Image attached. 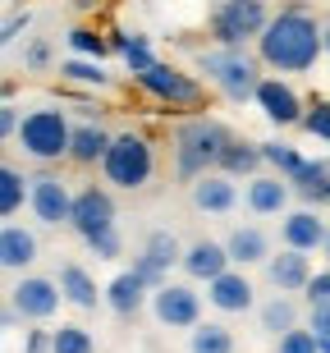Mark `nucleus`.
I'll use <instances>...</instances> for the list:
<instances>
[{
	"label": "nucleus",
	"instance_id": "f257e3e1",
	"mask_svg": "<svg viewBox=\"0 0 330 353\" xmlns=\"http://www.w3.org/2000/svg\"><path fill=\"white\" fill-rule=\"evenodd\" d=\"M326 55V23H317V14L303 5L271 14L266 32L257 37V60L276 74H307Z\"/></svg>",
	"mask_w": 330,
	"mask_h": 353
},
{
	"label": "nucleus",
	"instance_id": "f03ea898",
	"mask_svg": "<svg viewBox=\"0 0 330 353\" xmlns=\"http://www.w3.org/2000/svg\"><path fill=\"white\" fill-rule=\"evenodd\" d=\"M234 143L229 138V129H225L220 119H184L179 129H174V174L179 179H202V174H212L216 165H220L225 157V147Z\"/></svg>",
	"mask_w": 330,
	"mask_h": 353
},
{
	"label": "nucleus",
	"instance_id": "7ed1b4c3",
	"mask_svg": "<svg viewBox=\"0 0 330 353\" xmlns=\"http://www.w3.org/2000/svg\"><path fill=\"white\" fill-rule=\"evenodd\" d=\"M69 230H74L101 262H115L119 248H124V243H119V230H115V202H110V193L96 188V183H87V188L74 193V221H69Z\"/></svg>",
	"mask_w": 330,
	"mask_h": 353
},
{
	"label": "nucleus",
	"instance_id": "20e7f679",
	"mask_svg": "<svg viewBox=\"0 0 330 353\" xmlns=\"http://www.w3.org/2000/svg\"><path fill=\"white\" fill-rule=\"evenodd\" d=\"M198 69L225 92V101H234V105L257 101V88H262V65H257L243 46H216V51H202L198 55Z\"/></svg>",
	"mask_w": 330,
	"mask_h": 353
},
{
	"label": "nucleus",
	"instance_id": "39448f33",
	"mask_svg": "<svg viewBox=\"0 0 330 353\" xmlns=\"http://www.w3.org/2000/svg\"><path fill=\"white\" fill-rule=\"evenodd\" d=\"M101 174H106L110 188L138 193L156 174V152H152V143H147L143 133H119L115 143H110L106 161H101Z\"/></svg>",
	"mask_w": 330,
	"mask_h": 353
},
{
	"label": "nucleus",
	"instance_id": "423d86ee",
	"mask_svg": "<svg viewBox=\"0 0 330 353\" xmlns=\"http://www.w3.org/2000/svg\"><path fill=\"white\" fill-rule=\"evenodd\" d=\"M69 138H74V124H69L65 110L37 105V110L23 115L14 143L23 147V157H32V161H60V157H69Z\"/></svg>",
	"mask_w": 330,
	"mask_h": 353
},
{
	"label": "nucleus",
	"instance_id": "0eeeda50",
	"mask_svg": "<svg viewBox=\"0 0 330 353\" xmlns=\"http://www.w3.org/2000/svg\"><path fill=\"white\" fill-rule=\"evenodd\" d=\"M271 14H266V0H216L212 10V37L220 46H243V41L262 37Z\"/></svg>",
	"mask_w": 330,
	"mask_h": 353
},
{
	"label": "nucleus",
	"instance_id": "6e6552de",
	"mask_svg": "<svg viewBox=\"0 0 330 353\" xmlns=\"http://www.w3.org/2000/svg\"><path fill=\"white\" fill-rule=\"evenodd\" d=\"M138 79V88L147 92V97H156V101H165L174 110V105H184V110H193V105H202V83L193 79V74H184V69L174 65H152L147 74H133Z\"/></svg>",
	"mask_w": 330,
	"mask_h": 353
},
{
	"label": "nucleus",
	"instance_id": "1a4fd4ad",
	"mask_svg": "<svg viewBox=\"0 0 330 353\" xmlns=\"http://www.w3.org/2000/svg\"><path fill=\"white\" fill-rule=\"evenodd\" d=\"M152 312H156L161 326L193 330L202 321V294L193 285H174V280H165L161 289H152Z\"/></svg>",
	"mask_w": 330,
	"mask_h": 353
},
{
	"label": "nucleus",
	"instance_id": "9d476101",
	"mask_svg": "<svg viewBox=\"0 0 330 353\" xmlns=\"http://www.w3.org/2000/svg\"><path fill=\"white\" fill-rule=\"evenodd\" d=\"M60 303H65V289H60V280H46V275H23L10 289V307L23 321H51Z\"/></svg>",
	"mask_w": 330,
	"mask_h": 353
},
{
	"label": "nucleus",
	"instance_id": "9b49d317",
	"mask_svg": "<svg viewBox=\"0 0 330 353\" xmlns=\"http://www.w3.org/2000/svg\"><path fill=\"white\" fill-rule=\"evenodd\" d=\"M170 266H184V248H179V239L170 230H152L143 243V252L133 257V271L143 275L152 289H161L170 280Z\"/></svg>",
	"mask_w": 330,
	"mask_h": 353
},
{
	"label": "nucleus",
	"instance_id": "f8f14e48",
	"mask_svg": "<svg viewBox=\"0 0 330 353\" xmlns=\"http://www.w3.org/2000/svg\"><path fill=\"white\" fill-rule=\"evenodd\" d=\"M28 207H32V216H37L41 225L60 230V225L74 221V188H69L60 174H37V179H32Z\"/></svg>",
	"mask_w": 330,
	"mask_h": 353
},
{
	"label": "nucleus",
	"instance_id": "ddd939ff",
	"mask_svg": "<svg viewBox=\"0 0 330 353\" xmlns=\"http://www.w3.org/2000/svg\"><path fill=\"white\" fill-rule=\"evenodd\" d=\"M257 110H262L276 129L303 124V115H307L303 97H298V92H293V83H285V79H262V88H257Z\"/></svg>",
	"mask_w": 330,
	"mask_h": 353
},
{
	"label": "nucleus",
	"instance_id": "4468645a",
	"mask_svg": "<svg viewBox=\"0 0 330 353\" xmlns=\"http://www.w3.org/2000/svg\"><path fill=\"white\" fill-rule=\"evenodd\" d=\"M326 230L330 225L321 221L312 207H298V211H285L280 216V248H298V252H317L326 243Z\"/></svg>",
	"mask_w": 330,
	"mask_h": 353
},
{
	"label": "nucleus",
	"instance_id": "2eb2a0df",
	"mask_svg": "<svg viewBox=\"0 0 330 353\" xmlns=\"http://www.w3.org/2000/svg\"><path fill=\"white\" fill-rule=\"evenodd\" d=\"M207 303H212L216 312H229V316H238V312H248L252 303H257V289H252V280L243 275V266H229L225 275H216L212 285H207Z\"/></svg>",
	"mask_w": 330,
	"mask_h": 353
},
{
	"label": "nucleus",
	"instance_id": "dca6fc26",
	"mask_svg": "<svg viewBox=\"0 0 330 353\" xmlns=\"http://www.w3.org/2000/svg\"><path fill=\"white\" fill-rule=\"evenodd\" d=\"M193 207L207 211V216H229V211L238 207V183H234V174L212 170V174H202V179H193Z\"/></svg>",
	"mask_w": 330,
	"mask_h": 353
},
{
	"label": "nucleus",
	"instance_id": "f3484780",
	"mask_svg": "<svg viewBox=\"0 0 330 353\" xmlns=\"http://www.w3.org/2000/svg\"><path fill=\"white\" fill-rule=\"evenodd\" d=\"M289 193H293V183L285 174H252L243 202H248L252 216H285L289 211Z\"/></svg>",
	"mask_w": 330,
	"mask_h": 353
},
{
	"label": "nucleus",
	"instance_id": "a211bd4d",
	"mask_svg": "<svg viewBox=\"0 0 330 353\" xmlns=\"http://www.w3.org/2000/svg\"><path fill=\"white\" fill-rule=\"evenodd\" d=\"M266 275H271V285H276L280 294H303L307 280H312V257L298 252V248H280V252H271Z\"/></svg>",
	"mask_w": 330,
	"mask_h": 353
},
{
	"label": "nucleus",
	"instance_id": "6ab92c4d",
	"mask_svg": "<svg viewBox=\"0 0 330 353\" xmlns=\"http://www.w3.org/2000/svg\"><path fill=\"white\" fill-rule=\"evenodd\" d=\"M229 248L225 243H216V239H193L184 248V271H188V280H202V285H212L216 275H225L229 271Z\"/></svg>",
	"mask_w": 330,
	"mask_h": 353
},
{
	"label": "nucleus",
	"instance_id": "aec40b11",
	"mask_svg": "<svg viewBox=\"0 0 330 353\" xmlns=\"http://www.w3.org/2000/svg\"><path fill=\"white\" fill-rule=\"evenodd\" d=\"M225 248H229V262L234 266L271 262V234H266L262 225H234L229 239H225Z\"/></svg>",
	"mask_w": 330,
	"mask_h": 353
},
{
	"label": "nucleus",
	"instance_id": "412c9836",
	"mask_svg": "<svg viewBox=\"0 0 330 353\" xmlns=\"http://www.w3.org/2000/svg\"><path fill=\"white\" fill-rule=\"evenodd\" d=\"M110 143H115V138H110L101 124L83 119V124H74V138H69V161H74V165H101Z\"/></svg>",
	"mask_w": 330,
	"mask_h": 353
},
{
	"label": "nucleus",
	"instance_id": "4be33fe9",
	"mask_svg": "<svg viewBox=\"0 0 330 353\" xmlns=\"http://www.w3.org/2000/svg\"><path fill=\"white\" fill-rule=\"evenodd\" d=\"M32 262H37V234L10 221L0 230V266H5V271H23V266H32Z\"/></svg>",
	"mask_w": 330,
	"mask_h": 353
},
{
	"label": "nucleus",
	"instance_id": "5701e85b",
	"mask_svg": "<svg viewBox=\"0 0 330 353\" xmlns=\"http://www.w3.org/2000/svg\"><path fill=\"white\" fill-rule=\"evenodd\" d=\"M60 289H65V303H74L79 312H96V303L106 299V294H96V280L83 271L79 262L60 266Z\"/></svg>",
	"mask_w": 330,
	"mask_h": 353
},
{
	"label": "nucleus",
	"instance_id": "b1692460",
	"mask_svg": "<svg viewBox=\"0 0 330 353\" xmlns=\"http://www.w3.org/2000/svg\"><path fill=\"white\" fill-rule=\"evenodd\" d=\"M147 280L138 271H119L115 280L106 285V303H110V312H119V316H133L138 307H143V299H147Z\"/></svg>",
	"mask_w": 330,
	"mask_h": 353
},
{
	"label": "nucleus",
	"instance_id": "393cba45",
	"mask_svg": "<svg viewBox=\"0 0 330 353\" xmlns=\"http://www.w3.org/2000/svg\"><path fill=\"white\" fill-rule=\"evenodd\" d=\"M28 197H32V179H28L23 170L5 165V170H0V216H5V221H10V216H19Z\"/></svg>",
	"mask_w": 330,
	"mask_h": 353
},
{
	"label": "nucleus",
	"instance_id": "a878e982",
	"mask_svg": "<svg viewBox=\"0 0 330 353\" xmlns=\"http://www.w3.org/2000/svg\"><path fill=\"white\" fill-rule=\"evenodd\" d=\"M188 349L193 353H234V330L220 321H198L188 330Z\"/></svg>",
	"mask_w": 330,
	"mask_h": 353
},
{
	"label": "nucleus",
	"instance_id": "bb28decb",
	"mask_svg": "<svg viewBox=\"0 0 330 353\" xmlns=\"http://www.w3.org/2000/svg\"><path fill=\"white\" fill-rule=\"evenodd\" d=\"M262 165H266L262 143H238V138H234V143L225 147V157H220V170L225 174H248V179H252Z\"/></svg>",
	"mask_w": 330,
	"mask_h": 353
},
{
	"label": "nucleus",
	"instance_id": "cd10ccee",
	"mask_svg": "<svg viewBox=\"0 0 330 353\" xmlns=\"http://www.w3.org/2000/svg\"><path fill=\"white\" fill-rule=\"evenodd\" d=\"M119 55H124V65H129V74H147V69L156 65V55H152V46H147L143 32H119L115 41H110Z\"/></svg>",
	"mask_w": 330,
	"mask_h": 353
},
{
	"label": "nucleus",
	"instance_id": "c85d7f7f",
	"mask_svg": "<svg viewBox=\"0 0 330 353\" xmlns=\"http://www.w3.org/2000/svg\"><path fill=\"white\" fill-rule=\"evenodd\" d=\"M293 193H303L307 202H321L326 197V188H330V165H321V161H307L303 170L293 174Z\"/></svg>",
	"mask_w": 330,
	"mask_h": 353
},
{
	"label": "nucleus",
	"instance_id": "c756f323",
	"mask_svg": "<svg viewBox=\"0 0 330 353\" xmlns=\"http://www.w3.org/2000/svg\"><path fill=\"white\" fill-rule=\"evenodd\" d=\"M298 326V307H293V299H285V294H276V299L262 307V330H271V335H285V330Z\"/></svg>",
	"mask_w": 330,
	"mask_h": 353
},
{
	"label": "nucleus",
	"instance_id": "7c9ffc66",
	"mask_svg": "<svg viewBox=\"0 0 330 353\" xmlns=\"http://www.w3.org/2000/svg\"><path fill=\"white\" fill-rule=\"evenodd\" d=\"M60 74H65L69 83H83V88H110V74L101 69V60H83V55H74V60L60 65Z\"/></svg>",
	"mask_w": 330,
	"mask_h": 353
},
{
	"label": "nucleus",
	"instance_id": "2f4dec72",
	"mask_svg": "<svg viewBox=\"0 0 330 353\" xmlns=\"http://www.w3.org/2000/svg\"><path fill=\"white\" fill-rule=\"evenodd\" d=\"M51 353H96V340H92V330H83V326H55Z\"/></svg>",
	"mask_w": 330,
	"mask_h": 353
},
{
	"label": "nucleus",
	"instance_id": "473e14b6",
	"mask_svg": "<svg viewBox=\"0 0 330 353\" xmlns=\"http://www.w3.org/2000/svg\"><path fill=\"white\" fill-rule=\"evenodd\" d=\"M262 157H266V165L276 174H285V179H293V174L307 165V157H298L289 143H262Z\"/></svg>",
	"mask_w": 330,
	"mask_h": 353
},
{
	"label": "nucleus",
	"instance_id": "72a5a7b5",
	"mask_svg": "<svg viewBox=\"0 0 330 353\" xmlns=\"http://www.w3.org/2000/svg\"><path fill=\"white\" fill-rule=\"evenodd\" d=\"M69 51L87 55V60H101V55L110 51V41L101 37V32H92V28H74V32H69Z\"/></svg>",
	"mask_w": 330,
	"mask_h": 353
},
{
	"label": "nucleus",
	"instance_id": "f704fd0d",
	"mask_svg": "<svg viewBox=\"0 0 330 353\" xmlns=\"http://www.w3.org/2000/svg\"><path fill=\"white\" fill-rule=\"evenodd\" d=\"M276 353H321V344H317V330L312 326H293V330H285L280 335V344H276Z\"/></svg>",
	"mask_w": 330,
	"mask_h": 353
},
{
	"label": "nucleus",
	"instance_id": "c9c22d12",
	"mask_svg": "<svg viewBox=\"0 0 330 353\" xmlns=\"http://www.w3.org/2000/svg\"><path fill=\"white\" fill-rule=\"evenodd\" d=\"M303 129L312 133V138H321V143H330V97H317V101L307 105Z\"/></svg>",
	"mask_w": 330,
	"mask_h": 353
},
{
	"label": "nucleus",
	"instance_id": "e433bc0d",
	"mask_svg": "<svg viewBox=\"0 0 330 353\" xmlns=\"http://www.w3.org/2000/svg\"><path fill=\"white\" fill-rule=\"evenodd\" d=\"M307 303H330V266L326 271H312V280H307Z\"/></svg>",
	"mask_w": 330,
	"mask_h": 353
},
{
	"label": "nucleus",
	"instance_id": "4c0bfd02",
	"mask_svg": "<svg viewBox=\"0 0 330 353\" xmlns=\"http://www.w3.org/2000/svg\"><path fill=\"white\" fill-rule=\"evenodd\" d=\"M307 326L317 330L321 340H330V303H312V312H307Z\"/></svg>",
	"mask_w": 330,
	"mask_h": 353
},
{
	"label": "nucleus",
	"instance_id": "58836bf2",
	"mask_svg": "<svg viewBox=\"0 0 330 353\" xmlns=\"http://www.w3.org/2000/svg\"><path fill=\"white\" fill-rule=\"evenodd\" d=\"M19 124H23V119H19V105L5 101L0 105V138H19Z\"/></svg>",
	"mask_w": 330,
	"mask_h": 353
},
{
	"label": "nucleus",
	"instance_id": "ea45409f",
	"mask_svg": "<svg viewBox=\"0 0 330 353\" xmlns=\"http://www.w3.org/2000/svg\"><path fill=\"white\" fill-rule=\"evenodd\" d=\"M23 353H51V330H28Z\"/></svg>",
	"mask_w": 330,
	"mask_h": 353
},
{
	"label": "nucleus",
	"instance_id": "a19ab883",
	"mask_svg": "<svg viewBox=\"0 0 330 353\" xmlns=\"http://www.w3.org/2000/svg\"><path fill=\"white\" fill-rule=\"evenodd\" d=\"M23 28H28V14H14L10 23H5V37H0V41H5V46H10V41H19V32H23Z\"/></svg>",
	"mask_w": 330,
	"mask_h": 353
},
{
	"label": "nucleus",
	"instance_id": "79ce46f5",
	"mask_svg": "<svg viewBox=\"0 0 330 353\" xmlns=\"http://www.w3.org/2000/svg\"><path fill=\"white\" fill-rule=\"evenodd\" d=\"M46 60H51V51H46V41H37V46L28 51V65H32V69H41Z\"/></svg>",
	"mask_w": 330,
	"mask_h": 353
},
{
	"label": "nucleus",
	"instance_id": "37998d69",
	"mask_svg": "<svg viewBox=\"0 0 330 353\" xmlns=\"http://www.w3.org/2000/svg\"><path fill=\"white\" fill-rule=\"evenodd\" d=\"M74 5H79V10H96V5H101V0H74Z\"/></svg>",
	"mask_w": 330,
	"mask_h": 353
},
{
	"label": "nucleus",
	"instance_id": "c03bdc74",
	"mask_svg": "<svg viewBox=\"0 0 330 353\" xmlns=\"http://www.w3.org/2000/svg\"><path fill=\"white\" fill-rule=\"evenodd\" d=\"M321 252H326V257H330V230H326V243H321Z\"/></svg>",
	"mask_w": 330,
	"mask_h": 353
},
{
	"label": "nucleus",
	"instance_id": "a18cd8bd",
	"mask_svg": "<svg viewBox=\"0 0 330 353\" xmlns=\"http://www.w3.org/2000/svg\"><path fill=\"white\" fill-rule=\"evenodd\" d=\"M317 344H321V353H330V340H321V335H317Z\"/></svg>",
	"mask_w": 330,
	"mask_h": 353
},
{
	"label": "nucleus",
	"instance_id": "49530a36",
	"mask_svg": "<svg viewBox=\"0 0 330 353\" xmlns=\"http://www.w3.org/2000/svg\"><path fill=\"white\" fill-rule=\"evenodd\" d=\"M326 55H330V19H326Z\"/></svg>",
	"mask_w": 330,
	"mask_h": 353
},
{
	"label": "nucleus",
	"instance_id": "de8ad7c7",
	"mask_svg": "<svg viewBox=\"0 0 330 353\" xmlns=\"http://www.w3.org/2000/svg\"><path fill=\"white\" fill-rule=\"evenodd\" d=\"M321 207H330V188H326V197H321Z\"/></svg>",
	"mask_w": 330,
	"mask_h": 353
}]
</instances>
